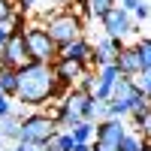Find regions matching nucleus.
I'll list each match as a JSON object with an SVG mask.
<instances>
[{"label":"nucleus","mask_w":151,"mask_h":151,"mask_svg":"<svg viewBox=\"0 0 151 151\" xmlns=\"http://www.w3.org/2000/svg\"><path fill=\"white\" fill-rule=\"evenodd\" d=\"M151 18V3L148 0H139V6L133 9V21H148Z\"/></svg>","instance_id":"22"},{"label":"nucleus","mask_w":151,"mask_h":151,"mask_svg":"<svg viewBox=\"0 0 151 151\" xmlns=\"http://www.w3.org/2000/svg\"><path fill=\"white\" fill-rule=\"evenodd\" d=\"M58 130L60 127L52 118V112H30V115H24V121H21V139L18 142H30L36 148H45Z\"/></svg>","instance_id":"3"},{"label":"nucleus","mask_w":151,"mask_h":151,"mask_svg":"<svg viewBox=\"0 0 151 151\" xmlns=\"http://www.w3.org/2000/svg\"><path fill=\"white\" fill-rule=\"evenodd\" d=\"M130 130L127 121L121 118H106L97 124V136H94V151H121V142H124V133Z\"/></svg>","instance_id":"6"},{"label":"nucleus","mask_w":151,"mask_h":151,"mask_svg":"<svg viewBox=\"0 0 151 151\" xmlns=\"http://www.w3.org/2000/svg\"><path fill=\"white\" fill-rule=\"evenodd\" d=\"M0 91H3L6 97L15 100V91H18V70L0 64Z\"/></svg>","instance_id":"15"},{"label":"nucleus","mask_w":151,"mask_h":151,"mask_svg":"<svg viewBox=\"0 0 151 151\" xmlns=\"http://www.w3.org/2000/svg\"><path fill=\"white\" fill-rule=\"evenodd\" d=\"M42 151H52V148H42Z\"/></svg>","instance_id":"32"},{"label":"nucleus","mask_w":151,"mask_h":151,"mask_svg":"<svg viewBox=\"0 0 151 151\" xmlns=\"http://www.w3.org/2000/svg\"><path fill=\"white\" fill-rule=\"evenodd\" d=\"M52 67H55V73H58V79H60V85H64V88H76V85H79V79L88 73V67L76 64V60H67V58H58Z\"/></svg>","instance_id":"12"},{"label":"nucleus","mask_w":151,"mask_h":151,"mask_svg":"<svg viewBox=\"0 0 151 151\" xmlns=\"http://www.w3.org/2000/svg\"><path fill=\"white\" fill-rule=\"evenodd\" d=\"M145 151H151V139H148V145H145Z\"/></svg>","instance_id":"30"},{"label":"nucleus","mask_w":151,"mask_h":151,"mask_svg":"<svg viewBox=\"0 0 151 151\" xmlns=\"http://www.w3.org/2000/svg\"><path fill=\"white\" fill-rule=\"evenodd\" d=\"M133 82H136V88H139V91L151 100V70H142L139 76H133Z\"/></svg>","instance_id":"21"},{"label":"nucleus","mask_w":151,"mask_h":151,"mask_svg":"<svg viewBox=\"0 0 151 151\" xmlns=\"http://www.w3.org/2000/svg\"><path fill=\"white\" fill-rule=\"evenodd\" d=\"M73 145H76V142H73V133H70V130H58L45 148H52V151H73Z\"/></svg>","instance_id":"18"},{"label":"nucleus","mask_w":151,"mask_h":151,"mask_svg":"<svg viewBox=\"0 0 151 151\" xmlns=\"http://www.w3.org/2000/svg\"><path fill=\"white\" fill-rule=\"evenodd\" d=\"M67 3H73V0H42V3H40L42 9H36V15H40V24H42V21H45L48 15H52L55 9H64Z\"/></svg>","instance_id":"19"},{"label":"nucleus","mask_w":151,"mask_h":151,"mask_svg":"<svg viewBox=\"0 0 151 151\" xmlns=\"http://www.w3.org/2000/svg\"><path fill=\"white\" fill-rule=\"evenodd\" d=\"M73 151H94V145H91V142H76Z\"/></svg>","instance_id":"29"},{"label":"nucleus","mask_w":151,"mask_h":151,"mask_svg":"<svg viewBox=\"0 0 151 151\" xmlns=\"http://www.w3.org/2000/svg\"><path fill=\"white\" fill-rule=\"evenodd\" d=\"M118 6H121V9H127V12H130V15H133V9H136V6H139V0H121V3H118Z\"/></svg>","instance_id":"28"},{"label":"nucleus","mask_w":151,"mask_h":151,"mask_svg":"<svg viewBox=\"0 0 151 151\" xmlns=\"http://www.w3.org/2000/svg\"><path fill=\"white\" fill-rule=\"evenodd\" d=\"M21 115H18V112L15 109H12L9 112V115H3V118H0V136H3V142L9 139V142H18L21 139Z\"/></svg>","instance_id":"14"},{"label":"nucleus","mask_w":151,"mask_h":151,"mask_svg":"<svg viewBox=\"0 0 151 151\" xmlns=\"http://www.w3.org/2000/svg\"><path fill=\"white\" fill-rule=\"evenodd\" d=\"M12 12H15V0H0V21L12 18Z\"/></svg>","instance_id":"25"},{"label":"nucleus","mask_w":151,"mask_h":151,"mask_svg":"<svg viewBox=\"0 0 151 151\" xmlns=\"http://www.w3.org/2000/svg\"><path fill=\"white\" fill-rule=\"evenodd\" d=\"M118 70H121V76H139L142 73V64H139V52H136V45H124L121 48V55H118Z\"/></svg>","instance_id":"13"},{"label":"nucleus","mask_w":151,"mask_h":151,"mask_svg":"<svg viewBox=\"0 0 151 151\" xmlns=\"http://www.w3.org/2000/svg\"><path fill=\"white\" fill-rule=\"evenodd\" d=\"M58 58H67V60H76V64H82V67H91L94 64V42L85 40V36H79V40L60 45Z\"/></svg>","instance_id":"9"},{"label":"nucleus","mask_w":151,"mask_h":151,"mask_svg":"<svg viewBox=\"0 0 151 151\" xmlns=\"http://www.w3.org/2000/svg\"><path fill=\"white\" fill-rule=\"evenodd\" d=\"M0 64L12 67V70H21L24 64H30V52H27V42H24V33L9 36V42L0 48Z\"/></svg>","instance_id":"8"},{"label":"nucleus","mask_w":151,"mask_h":151,"mask_svg":"<svg viewBox=\"0 0 151 151\" xmlns=\"http://www.w3.org/2000/svg\"><path fill=\"white\" fill-rule=\"evenodd\" d=\"M12 33H15V27H12V18H3V21H0V48L9 42Z\"/></svg>","instance_id":"23"},{"label":"nucleus","mask_w":151,"mask_h":151,"mask_svg":"<svg viewBox=\"0 0 151 151\" xmlns=\"http://www.w3.org/2000/svg\"><path fill=\"white\" fill-rule=\"evenodd\" d=\"M42 27H45L48 36H52V42L60 48V45H67V42H73V40H79V36H82L85 18H82L76 9H55L52 15L42 21Z\"/></svg>","instance_id":"2"},{"label":"nucleus","mask_w":151,"mask_h":151,"mask_svg":"<svg viewBox=\"0 0 151 151\" xmlns=\"http://www.w3.org/2000/svg\"><path fill=\"white\" fill-rule=\"evenodd\" d=\"M118 79H121L118 64H103V67H97V88H94L91 97H97V100H109L112 91H115V85H118Z\"/></svg>","instance_id":"10"},{"label":"nucleus","mask_w":151,"mask_h":151,"mask_svg":"<svg viewBox=\"0 0 151 151\" xmlns=\"http://www.w3.org/2000/svg\"><path fill=\"white\" fill-rule=\"evenodd\" d=\"M64 85H60L58 73L52 64H40V60H30L18 70V91H15V103L40 109L48 100L60 97Z\"/></svg>","instance_id":"1"},{"label":"nucleus","mask_w":151,"mask_h":151,"mask_svg":"<svg viewBox=\"0 0 151 151\" xmlns=\"http://www.w3.org/2000/svg\"><path fill=\"white\" fill-rule=\"evenodd\" d=\"M115 3H121V0H115Z\"/></svg>","instance_id":"33"},{"label":"nucleus","mask_w":151,"mask_h":151,"mask_svg":"<svg viewBox=\"0 0 151 151\" xmlns=\"http://www.w3.org/2000/svg\"><path fill=\"white\" fill-rule=\"evenodd\" d=\"M145 145H148V139L139 133V130H127L124 133V142H121V151H145Z\"/></svg>","instance_id":"17"},{"label":"nucleus","mask_w":151,"mask_h":151,"mask_svg":"<svg viewBox=\"0 0 151 151\" xmlns=\"http://www.w3.org/2000/svg\"><path fill=\"white\" fill-rule=\"evenodd\" d=\"M148 3H151V0H148Z\"/></svg>","instance_id":"34"},{"label":"nucleus","mask_w":151,"mask_h":151,"mask_svg":"<svg viewBox=\"0 0 151 151\" xmlns=\"http://www.w3.org/2000/svg\"><path fill=\"white\" fill-rule=\"evenodd\" d=\"M0 151H3V136H0Z\"/></svg>","instance_id":"31"},{"label":"nucleus","mask_w":151,"mask_h":151,"mask_svg":"<svg viewBox=\"0 0 151 151\" xmlns=\"http://www.w3.org/2000/svg\"><path fill=\"white\" fill-rule=\"evenodd\" d=\"M136 52H139V64H142V70H151V36H145V40L136 42Z\"/></svg>","instance_id":"20"},{"label":"nucleus","mask_w":151,"mask_h":151,"mask_svg":"<svg viewBox=\"0 0 151 151\" xmlns=\"http://www.w3.org/2000/svg\"><path fill=\"white\" fill-rule=\"evenodd\" d=\"M121 48H124L121 40H112V36L103 33V36L94 42V64H97V67H103V64H115L118 55H121Z\"/></svg>","instance_id":"11"},{"label":"nucleus","mask_w":151,"mask_h":151,"mask_svg":"<svg viewBox=\"0 0 151 151\" xmlns=\"http://www.w3.org/2000/svg\"><path fill=\"white\" fill-rule=\"evenodd\" d=\"M133 130H139V133L145 136V139H151V112H148V115H145V118H142L139 124H136Z\"/></svg>","instance_id":"26"},{"label":"nucleus","mask_w":151,"mask_h":151,"mask_svg":"<svg viewBox=\"0 0 151 151\" xmlns=\"http://www.w3.org/2000/svg\"><path fill=\"white\" fill-rule=\"evenodd\" d=\"M42 0H15V9L18 12H24V15H27V12H33L36 6H40Z\"/></svg>","instance_id":"24"},{"label":"nucleus","mask_w":151,"mask_h":151,"mask_svg":"<svg viewBox=\"0 0 151 151\" xmlns=\"http://www.w3.org/2000/svg\"><path fill=\"white\" fill-rule=\"evenodd\" d=\"M70 133H73V142H94V136H97V124H94V121H79Z\"/></svg>","instance_id":"16"},{"label":"nucleus","mask_w":151,"mask_h":151,"mask_svg":"<svg viewBox=\"0 0 151 151\" xmlns=\"http://www.w3.org/2000/svg\"><path fill=\"white\" fill-rule=\"evenodd\" d=\"M24 42H27L30 60H40V64H55V60H58V45L52 42V36L45 33L42 24H27Z\"/></svg>","instance_id":"5"},{"label":"nucleus","mask_w":151,"mask_h":151,"mask_svg":"<svg viewBox=\"0 0 151 151\" xmlns=\"http://www.w3.org/2000/svg\"><path fill=\"white\" fill-rule=\"evenodd\" d=\"M145 94L136 88V82L130 79V76H121L118 79V85H115V91H112V97H109V118H130V112H133V106L139 103Z\"/></svg>","instance_id":"4"},{"label":"nucleus","mask_w":151,"mask_h":151,"mask_svg":"<svg viewBox=\"0 0 151 151\" xmlns=\"http://www.w3.org/2000/svg\"><path fill=\"white\" fill-rule=\"evenodd\" d=\"M100 24H103L106 36H112V40H121V42H124V40H127V36L136 30V21H133V15H130L127 9H121L118 3L112 6V9L106 12L103 18H100Z\"/></svg>","instance_id":"7"},{"label":"nucleus","mask_w":151,"mask_h":151,"mask_svg":"<svg viewBox=\"0 0 151 151\" xmlns=\"http://www.w3.org/2000/svg\"><path fill=\"white\" fill-rule=\"evenodd\" d=\"M12 151H42V148H36V145H30V142H15Z\"/></svg>","instance_id":"27"}]
</instances>
